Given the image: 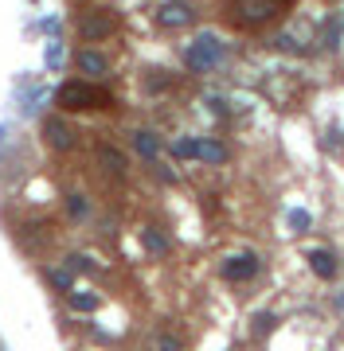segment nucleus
I'll return each mask as SVG.
<instances>
[{"mask_svg":"<svg viewBox=\"0 0 344 351\" xmlns=\"http://www.w3.org/2000/svg\"><path fill=\"white\" fill-rule=\"evenodd\" d=\"M172 156L176 160H200V137H176L172 141Z\"/></svg>","mask_w":344,"mask_h":351,"instance_id":"4468645a","label":"nucleus"},{"mask_svg":"<svg viewBox=\"0 0 344 351\" xmlns=\"http://www.w3.org/2000/svg\"><path fill=\"white\" fill-rule=\"evenodd\" d=\"M133 149H137L145 160H157V156H161V137L149 133V129H137V133H133Z\"/></svg>","mask_w":344,"mask_h":351,"instance_id":"9b49d317","label":"nucleus"},{"mask_svg":"<svg viewBox=\"0 0 344 351\" xmlns=\"http://www.w3.org/2000/svg\"><path fill=\"white\" fill-rule=\"evenodd\" d=\"M126 152H117L114 145H98V168L106 176H126Z\"/></svg>","mask_w":344,"mask_h":351,"instance_id":"1a4fd4ad","label":"nucleus"},{"mask_svg":"<svg viewBox=\"0 0 344 351\" xmlns=\"http://www.w3.org/2000/svg\"><path fill=\"white\" fill-rule=\"evenodd\" d=\"M157 348H161V351H180V339L168 336V332H161V336H157Z\"/></svg>","mask_w":344,"mask_h":351,"instance_id":"412c9836","label":"nucleus"},{"mask_svg":"<svg viewBox=\"0 0 344 351\" xmlns=\"http://www.w3.org/2000/svg\"><path fill=\"white\" fill-rule=\"evenodd\" d=\"M184 63H188V71H211V66L223 63V39L216 36V32H200V36L192 39L188 47H184Z\"/></svg>","mask_w":344,"mask_h":351,"instance_id":"f03ea898","label":"nucleus"},{"mask_svg":"<svg viewBox=\"0 0 344 351\" xmlns=\"http://www.w3.org/2000/svg\"><path fill=\"white\" fill-rule=\"evenodd\" d=\"M114 32H117L114 12H87L78 20V36L87 39V43H102V39H110Z\"/></svg>","mask_w":344,"mask_h":351,"instance_id":"20e7f679","label":"nucleus"},{"mask_svg":"<svg viewBox=\"0 0 344 351\" xmlns=\"http://www.w3.org/2000/svg\"><path fill=\"white\" fill-rule=\"evenodd\" d=\"M286 223L293 226V234H306L309 226H313V215L301 211V207H293V211H286Z\"/></svg>","mask_w":344,"mask_h":351,"instance_id":"f3484780","label":"nucleus"},{"mask_svg":"<svg viewBox=\"0 0 344 351\" xmlns=\"http://www.w3.org/2000/svg\"><path fill=\"white\" fill-rule=\"evenodd\" d=\"M90 211H94V207H90V199L82 191H71V195H67V219H71V223H87Z\"/></svg>","mask_w":344,"mask_h":351,"instance_id":"f8f14e48","label":"nucleus"},{"mask_svg":"<svg viewBox=\"0 0 344 351\" xmlns=\"http://www.w3.org/2000/svg\"><path fill=\"white\" fill-rule=\"evenodd\" d=\"M274 47H278V51H301V47H297V39H293L290 32H282V36L274 39Z\"/></svg>","mask_w":344,"mask_h":351,"instance_id":"aec40b11","label":"nucleus"},{"mask_svg":"<svg viewBox=\"0 0 344 351\" xmlns=\"http://www.w3.org/2000/svg\"><path fill=\"white\" fill-rule=\"evenodd\" d=\"M67 265H71V269H94L87 254H71V258H67Z\"/></svg>","mask_w":344,"mask_h":351,"instance_id":"4be33fe9","label":"nucleus"},{"mask_svg":"<svg viewBox=\"0 0 344 351\" xmlns=\"http://www.w3.org/2000/svg\"><path fill=\"white\" fill-rule=\"evenodd\" d=\"M47 277H51V285H59L63 293H71V265H67V269H47Z\"/></svg>","mask_w":344,"mask_h":351,"instance_id":"6ab92c4d","label":"nucleus"},{"mask_svg":"<svg viewBox=\"0 0 344 351\" xmlns=\"http://www.w3.org/2000/svg\"><path fill=\"white\" fill-rule=\"evenodd\" d=\"M274 324H278V316H274V313H255V316H251V332H255V336H270Z\"/></svg>","mask_w":344,"mask_h":351,"instance_id":"a211bd4d","label":"nucleus"},{"mask_svg":"<svg viewBox=\"0 0 344 351\" xmlns=\"http://www.w3.org/2000/svg\"><path fill=\"white\" fill-rule=\"evenodd\" d=\"M219 274H223V281H251L258 274V254H235L219 265Z\"/></svg>","mask_w":344,"mask_h":351,"instance_id":"423d86ee","label":"nucleus"},{"mask_svg":"<svg viewBox=\"0 0 344 351\" xmlns=\"http://www.w3.org/2000/svg\"><path fill=\"white\" fill-rule=\"evenodd\" d=\"M75 66H78L87 78H106V75H110V59H106L98 47H82V51L75 55Z\"/></svg>","mask_w":344,"mask_h":351,"instance_id":"6e6552de","label":"nucleus"},{"mask_svg":"<svg viewBox=\"0 0 344 351\" xmlns=\"http://www.w3.org/2000/svg\"><path fill=\"white\" fill-rule=\"evenodd\" d=\"M141 242H145V250H149V254H168V239L157 230V226H145Z\"/></svg>","mask_w":344,"mask_h":351,"instance_id":"2eb2a0df","label":"nucleus"},{"mask_svg":"<svg viewBox=\"0 0 344 351\" xmlns=\"http://www.w3.org/2000/svg\"><path fill=\"white\" fill-rule=\"evenodd\" d=\"M235 12H239V24H266L278 12V0H239Z\"/></svg>","mask_w":344,"mask_h":351,"instance_id":"0eeeda50","label":"nucleus"},{"mask_svg":"<svg viewBox=\"0 0 344 351\" xmlns=\"http://www.w3.org/2000/svg\"><path fill=\"white\" fill-rule=\"evenodd\" d=\"M306 262H309V269H313L317 277H325V281L336 277V254H332V250H309Z\"/></svg>","mask_w":344,"mask_h":351,"instance_id":"9d476101","label":"nucleus"},{"mask_svg":"<svg viewBox=\"0 0 344 351\" xmlns=\"http://www.w3.org/2000/svg\"><path fill=\"white\" fill-rule=\"evenodd\" d=\"M67 301H71V308H78V313H94V308H98V297H94V293H82V289H71Z\"/></svg>","mask_w":344,"mask_h":351,"instance_id":"dca6fc26","label":"nucleus"},{"mask_svg":"<svg viewBox=\"0 0 344 351\" xmlns=\"http://www.w3.org/2000/svg\"><path fill=\"white\" fill-rule=\"evenodd\" d=\"M43 141H47L55 152H71L75 141H78V133H75V125H71L67 117H47V121H43Z\"/></svg>","mask_w":344,"mask_h":351,"instance_id":"39448f33","label":"nucleus"},{"mask_svg":"<svg viewBox=\"0 0 344 351\" xmlns=\"http://www.w3.org/2000/svg\"><path fill=\"white\" fill-rule=\"evenodd\" d=\"M55 101H59L63 113H82V110H106L114 101V94L102 86H94V82H87V78H71V82L59 86Z\"/></svg>","mask_w":344,"mask_h":351,"instance_id":"f257e3e1","label":"nucleus"},{"mask_svg":"<svg viewBox=\"0 0 344 351\" xmlns=\"http://www.w3.org/2000/svg\"><path fill=\"white\" fill-rule=\"evenodd\" d=\"M200 160L204 164H223L227 160V149H223L216 137H200Z\"/></svg>","mask_w":344,"mask_h":351,"instance_id":"ddd939ff","label":"nucleus"},{"mask_svg":"<svg viewBox=\"0 0 344 351\" xmlns=\"http://www.w3.org/2000/svg\"><path fill=\"white\" fill-rule=\"evenodd\" d=\"M192 20H196L192 0H161V4H157V24L168 27V32H176V27H192Z\"/></svg>","mask_w":344,"mask_h":351,"instance_id":"7ed1b4c3","label":"nucleus"}]
</instances>
